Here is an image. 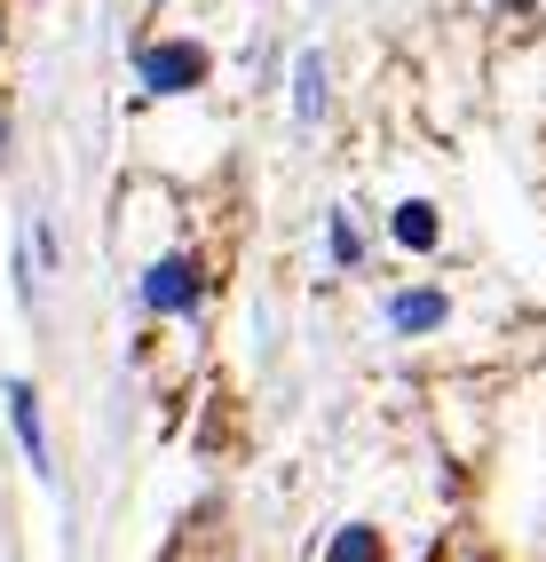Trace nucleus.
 <instances>
[{"label":"nucleus","mask_w":546,"mask_h":562,"mask_svg":"<svg viewBox=\"0 0 546 562\" xmlns=\"http://www.w3.org/2000/svg\"><path fill=\"white\" fill-rule=\"evenodd\" d=\"M444 325V293H396L388 302V333H435Z\"/></svg>","instance_id":"20e7f679"},{"label":"nucleus","mask_w":546,"mask_h":562,"mask_svg":"<svg viewBox=\"0 0 546 562\" xmlns=\"http://www.w3.org/2000/svg\"><path fill=\"white\" fill-rule=\"evenodd\" d=\"M333 562H380V531H364V522H356V531H341V539H333Z\"/></svg>","instance_id":"0eeeda50"},{"label":"nucleus","mask_w":546,"mask_h":562,"mask_svg":"<svg viewBox=\"0 0 546 562\" xmlns=\"http://www.w3.org/2000/svg\"><path fill=\"white\" fill-rule=\"evenodd\" d=\"M143 310H159V317H191V310H198V261H182V254L151 261V270H143Z\"/></svg>","instance_id":"f03ea898"},{"label":"nucleus","mask_w":546,"mask_h":562,"mask_svg":"<svg viewBox=\"0 0 546 562\" xmlns=\"http://www.w3.org/2000/svg\"><path fill=\"white\" fill-rule=\"evenodd\" d=\"M396 238H405L412 254H428V246H435V214H428V206H405V214H396Z\"/></svg>","instance_id":"423d86ee"},{"label":"nucleus","mask_w":546,"mask_h":562,"mask_svg":"<svg viewBox=\"0 0 546 562\" xmlns=\"http://www.w3.org/2000/svg\"><path fill=\"white\" fill-rule=\"evenodd\" d=\"M9 412H16V436H24V460H32V475L48 483L56 468H48V436H41V396H32V389L16 381V389H9Z\"/></svg>","instance_id":"7ed1b4c3"},{"label":"nucleus","mask_w":546,"mask_h":562,"mask_svg":"<svg viewBox=\"0 0 546 562\" xmlns=\"http://www.w3.org/2000/svg\"><path fill=\"white\" fill-rule=\"evenodd\" d=\"M135 71H143V88H151V95H182V88H198V80H206V48H191V41L143 48Z\"/></svg>","instance_id":"f257e3e1"},{"label":"nucleus","mask_w":546,"mask_h":562,"mask_svg":"<svg viewBox=\"0 0 546 562\" xmlns=\"http://www.w3.org/2000/svg\"><path fill=\"white\" fill-rule=\"evenodd\" d=\"M294 111H302V120H317V111H325V56H317V48L294 56Z\"/></svg>","instance_id":"39448f33"},{"label":"nucleus","mask_w":546,"mask_h":562,"mask_svg":"<svg viewBox=\"0 0 546 562\" xmlns=\"http://www.w3.org/2000/svg\"><path fill=\"white\" fill-rule=\"evenodd\" d=\"M333 261H341V270L356 261V222H349V214H333Z\"/></svg>","instance_id":"6e6552de"},{"label":"nucleus","mask_w":546,"mask_h":562,"mask_svg":"<svg viewBox=\"0 0 546 562\" xmlns=\"http://www.w3.org/2000/svg\"><path fill=\"white\" fill-rule=\"evenodd\" d=\"M0 151H9V120H0Z\"/></svg>","instance_id":"1a4fd4ad"}]
</instances>
